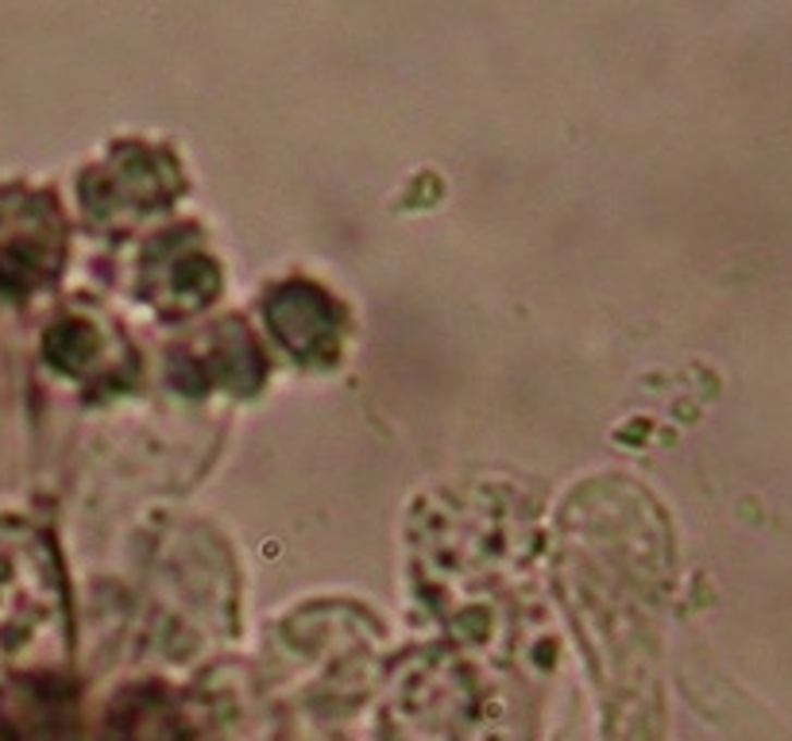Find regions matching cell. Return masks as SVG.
<instances>
[{"label":"cell","instance_id":"6da1fadb","mask_svg":"<svg viewBox=\"0 0 792 741\" xmlns=\"http://www.w3.org/2000/svg\"><path fill=\"white\" fill-rule=\"evenodd\" d=\"M0 718L12 741H74L77 711L59 680H24L0 699Z\"/></svg>","mask_w":792,"mask_h":741},{"label":"cell","instance_id":"7a4b0ae2","mask_svg":"<svg viewBox=\"0 0 792 741\" xmlns=\"http://www.w3.org/2000/svg\"><path fill=\"white\" fill-rule=\"evenodd\" d=\"M105 741H179V715L159 691H136L112 707Z\"/></svg>","mask_w":792,"mask_h":741}]
</instances>
